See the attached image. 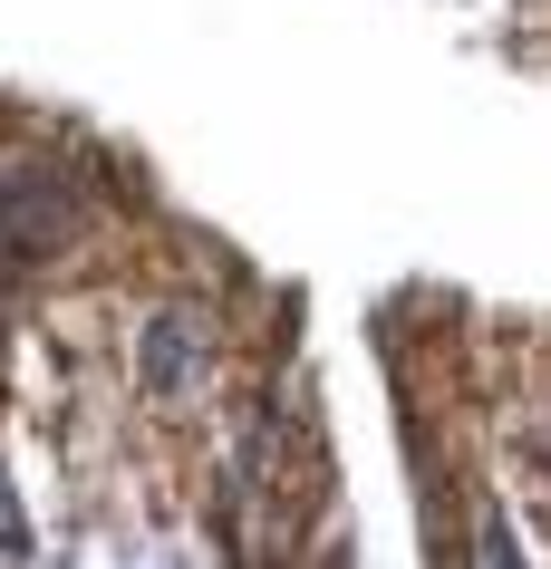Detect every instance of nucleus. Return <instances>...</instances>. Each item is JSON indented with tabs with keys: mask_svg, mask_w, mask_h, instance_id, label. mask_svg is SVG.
Here are the masks:
<instances>
[{
	"mask_svg": "<svg viewBox=\"0 0 551 569\" xmlns=\"http://www.w3.org/2000/svg\"><path fill=\"white\" fill-rule=\"evenodd\" d=\"M204 367H214V338H204L194 309H155L146 329H136V387L155 406H184V396L204 387Z\"/></svg>",
	"mask_w": 551,
	"mask_h": 569,
	"instance_id": "obj_1",
	"label": "nucleus"
},
{
	"mask_svg": "<svg viewBox=\"0 0 551 569\" xmlns=\"http://www.w3.org/2000/svg\"><path fill=\"white\" fill-rule=\"evenodd\" d=\"M0 550H30V540H20V521H10V502H0Z\"/></svg>",
	"mask_w": 551,
	"mask_h": 569,
	"instance_id": "obj_2",
	"label": "nucleus"
}]
</instances>
